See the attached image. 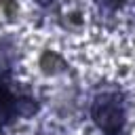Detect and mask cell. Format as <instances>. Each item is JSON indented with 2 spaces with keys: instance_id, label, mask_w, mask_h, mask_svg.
Instances as JSON below:
<instances>
[{
  "instance_id": "cell-1",
  "label": "cell",
  "mask_w": 135,
  "mask_h": 135,
  "mask_svg": "<svg viewBox=\"0 0 135 135\" xmlns=\"http://www.w3.org/2000/svg\"><path fill=\"white\" fill-rule=\"evenodd\" d=\"M91 116L105 135H118L122 120H124V110H122V101H120L118 93L97 95L91 105Z\"/></svg>"
},
{
  "instance_id": "cell-2",
  "label": "cell",
  "mask_w": 135,
  "mask_h": 135,
  "mask_svg": "<svg viewBox=\"0 0 135 135\" xmlns=\"http://www.w3.org/2000/svg\"><path fill=\"white\" fill-rule=\"evenodd\" d=\"M23 101H19L8 89L6 84H0V127L6 124L15 114H19V105Z\"/></svg>"
},
{
  "instance_id": "cell-3",
  "label": "cell",
  "mask_w": 135,
  "mask_h": 135,
  "mask_svg": "<svg viewBox=\"0 0 135 135\" xmlns=\"http://www.w3.org/2000/svg\"><path fill=\"white\" fill-rule=\"evenodd\" d=\"M40 68H42L44 74H57V72L65 70V61H63L57 53H53V51H44L42 57H40Z\"/></svg>"
},
{
  "instance_id": "cell-4",
  "label": "cell",
  "mask_w": 135,
  "mask_h": 135,
  "mask_svg": "<svg viewBox=\"0 0 135 135\" xmlns=\"http://www.w3.org/2000/svg\"><path fill=\"white\" fill-rule=\"evenodd\" d=\"M0 8L4 11V15H6L8 19H15L17 13H19V6H17V2H13V0H0Z\"/></svg>"
},
{
  "instance_id": "cell-5",
  "label": "cell",
  "mask_w": 135,
  "mask_h": 135,
  "mask_svg": "<svg viewBox=\"0 0 135 135\" xmlns=\"http://www.w3.org/2000/svg\"><path fill=\"white\" fill-rule=\"evenodd\" d=\"M101 6H105V8H118L120 4H122V0H97Z\"/></svg>"
},
{
  "instance_id": "cell-6",
  "label": "cell",
  "mask_w": 135,
  "mask_h": 135,
  "mask_svg": "<svg viewBox=\"0 0 135 135\" xmlns=\"http://www.w3.org/2000/svg\"><path fill=\"white\" fill-rule=\"evenodd\" d=\"M36 2H38V4H49L51 0H36Z\"/></svg>"
}]
</instances>
